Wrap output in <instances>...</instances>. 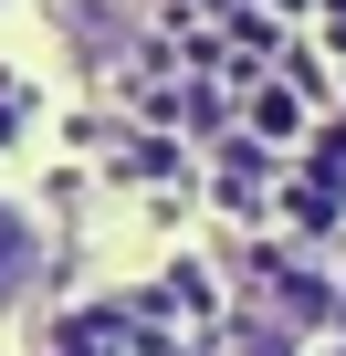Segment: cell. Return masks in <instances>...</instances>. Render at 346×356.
<instances>
[{"mask_svg": "<svg viewBox=\"0 0 346 356\" xmlns=\"http://www.w3.org/2000/svg\"><path fill=\"white\" fill-rule=\"evenodd\" d=\"M32 252H42V231H32V210H22V200H0V293H11V283L32 273Z\"/></svg>", "mask_w": 346, "mask_h": 356, "instance_id": "obj_1", "label": "cell"}]
</instances>
